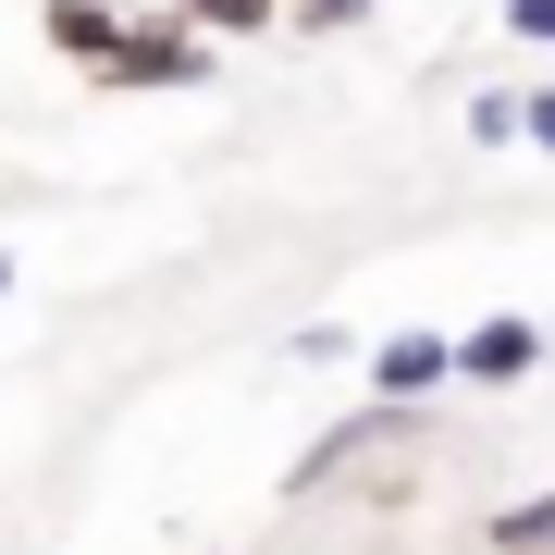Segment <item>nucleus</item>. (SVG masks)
<instances>
[{"mask_svg": "<svg viewBox=\"0 0 555 555\" xmlns=\"http://www.w3.org/2000/svg\"><path fill=\"white\" fill-rule=\"evenodd\" d=\"M469 149H518V87H469Z\"/></svg>", "mask_w": 555, "mask_h": 555, "instance_id": "0eeeda50", "label": "nucleus"}, {"mask_svg": "<svg viewBox=\"0 0 555 555\" xmlns=\"http://www.w3.org/2000/svg\"><path fill=\"white\" fill-rule=\"evenodd\" d=\"M160 13H185L198 38H272V25H284V0H160Z\"/></svg>", "mask_w": 555, "mask_h": 555, "instance_id": "39448f33", "label": "nucleus"}, {"mask_svg": "<svg viewBox=\"0 0 555 555\" xmlns=\"http://www.w3.org/2000/svg\"><path fill=\"white\" fill-rule=\"evenodd\" d=\"M210 38L185 13H124V38H112V62H100V87H124V100H160V87H210Z\"/></svg>", "mask_w": 555, "mask_h": 555, "instance_id": "f257e3e1", "label": "nucleus"}, {"mask_svg": "<svg viewBox=\"0 0 555 555\" xmlns=\"http://www.w3.org/2000/svg\"><path fill=\"white\" fill-rule=\"evenodd\" d=\"M297 358H309V371H334V358H358V334H346V321H309V334H297Z\"/></svg>", "mask_w": 555, "mask_h": 555, "instance_id": "9b49d317", "label": "nucleus"}, {"mask_svg": "<svg viewBox=\"0 0 555 555\" xmlns=\"http://www.w3.org/2000/svg\"><path fill=\"white\" fill-rule=\"evenodd\" d=\"M506 38L518 50H555V0H506Z\"/></svg>", "mask_w": 555, "mask_h": 555, "instance_id": "9d476101", "label": "nucleus"}, {"mask_svg": "<svg viewBox=\"0 0 555 555\" xmlns=\"http://www.w3.org/2000/svg\"><path fill=\"white\" fill-rule=\"evenodd\" d=\"M284 25L297 38H346V25H371V0H284Z\"/></svg>", "mask_w": 555, "mask_h": 555, "instance_id": "6e6552de", "label": "nucleus"}, {"mask_svg": "<svg viewBox=\"0 0 555 555\" xmlns=\"http://www.w3.org/2000/svg\"><path fill=\"white\" fill-rule=\"evenodd\" d=\"M518 149H555V75L518 87Z\"/></svg>", "mask_w": 555, "mask_h": 555, "instance_id": "1a4fd4ad", "label": "nucleus"}, {"mask_svg": "<svg viewBox=\"0 0 555 555\" xmlns=\"http://www.w3.org/2000/svg\"><path fill=\"white\" fill-rule=\"evenodd\" d=\"M555 358V334L531 309H494V321H469V334H456V383H481V396H506V383H531Z\"/></svg>", "mask_w": 555, "mask_h": 555, "instance_id": "7ed1b4c3", "label": "nucleus"}, {"mask_svg": "<svg viewBox=\"0 0 555 555\" xmlns=\"http://www.w3.org/2000/svg\"><path fill=\"white\" fill-rule=\"evenodd\" d=\"M0 309H13V247H0Z\"/></svg>", "mask_w": 555, "mask_h": 555, "instance_id": "f8f14e48", "label": "nucleus"}, {"mask_svg": "<svg viewBox=\"0 0 555 555\" xmlns=\"http://www.w3.org/2000/svg\"><path fill=\"white\" fill-rule=\"evenodd\" d=\"M38 38L75 62V75H100V62H112V38H124V13H112V0H50V13H38Z\"/></svg>", "mask_w": 555, "mask_h": 555, "instance_id": "20e7f679", "label": "nucleus"}, {"mask_svg": "<svg viewBox=\"0 0 555 555\" xmlns=\"http://www.w3.org/2000/svg\"><path fill=\"white\" fill-rule=\"evenodd\" d=\"M494 555H555V481L543 494H518V506H494V531H481Z\"/></svg>", "mask_w": 555, "mask_h": 555, "instance_id": "423d86ee", "label": "nucleus"}, {"mask_svg": "<svg viewBox=\"0 0 555 555\" xmlns=\"http://www.w3.org/2000/svg\"><path fill=\"white\" fill-rule=\"evenodd\" d=\"M456 383V334H433V321H396V334H371V371H358V396L383 408H433Z\"/></svg>", "mask_w": 555, "mask_h": 555, "instance_id": "f03ea898", "label": "nucleus"}]
</instances>
